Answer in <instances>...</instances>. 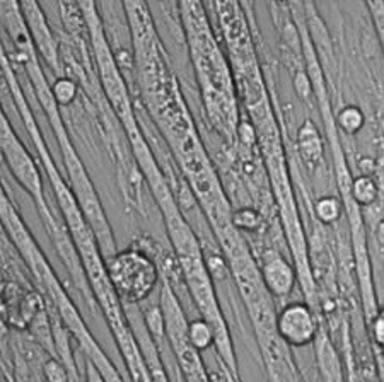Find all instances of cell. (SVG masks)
Listing matches in <instances>:
<instances>
[{
    "mask_svg": "<svg viewBox=\"0 0 384 382\" xmlns=\"http://www.w3.org/2000/svg\"><path fill=\"white\" fill-rule=\"evenodd\" d=\"M26 9V17H28L29 26H31V33H33V40L36 41L38 47H40V51L43 53L45 60L50 63L54 69H56V50L55 44L51 41L50 31H48L47 24H45L43 16L38 10L36 3H28V6H22Z\"/></svg>",
    "mask_w": 384,
    "mask_h": 382,
    "instance_id": "obj_6",
    "label": "cell"
},
{
    "mask_svg": "<svg viewBox=\"0 0 384 382\" xmlns=\"http://www.w3.org/2000/svg\"><path fill=\"white\" fill-rule=\"evenodd\" d=\"M316 217H318L321 222L325 224H333L340 219L342 213V201L338 200L333 194H326V197H321L314 205Z\"/></svg>",
    "mask_w": 384,
    "mask_h": 382,
    "instance_id": "obj_11",
    "label": "cell"
},
{
    "mask_svg": "<svg viewBox=\"0 0 384 382\" xmlns=\"http://www.w3.org/2000/svg\"><path fill=\"white\" fill-rule=\"evenodd\" d=\"M231 226L236 231H256L259 227V213L253 208H239L231 213Z\"/></svg>",
    "mask_w": 384,
    "mask_h": 382,
    "instance_id": "obj_14",
    "label": "cell"
},
{
    "mask_svg": "<svg viewBox=\"0 0 384 382\" xmlns=\"http://www.w3.org/2000/svg\"><path fill=\"white\" fill-rule=\"evenodd\" d=\"M378 185L371 176H359L352 181V197L359 207H371L378 200Z\"/></svg>",
    "mask_w": 384,
    "mask_h": 382,
    "instance_id": "obj_10",
    "label": "cell"
},
{
    "mask_svg": "<svg viewBox=\"0 0 384 382\" xmlns=\"http://www.w3.org/2000/svg\"><path fill=\"white\" fill-rule=\"evenodd\" d=\"M263 287L273 297H287L296 285V269L278 251H266L259 269Z\"/></svg>",
    "mask_w": 384,
    "mask_h": 382,
    "instance_id": "obj_5",
    "label": "cell"
},
{
    "mask_svg": "<svg viewBox=\"0 0 384 382\" xmlns=\"http://www.w3.org/2000/svg\"><path fill=\"white\" fill-rule=\"evenodd\" d=\"M188 340H190L191 347L197 348L198 351L209 350L214 342H216L214 326L205 317L191 321V323H188Z\"/></svg>",
    "mask_w": 384,
    "mask_h": 382,
    "instance_id": "obj_8",
    "label": "cell"
},
{
    "mask_svg": "<svg viewBox=\"0 0 384 382\" xmlns=\"http://www.w3.org/2000/svg\"><path fill=\"white\" fill-rule=\"evenodd\" d=\"M371 333L374 342L383 347L384 344V314L379 310L378 314L374 316V319L371 321Z\"/></svg>",
    "mask_w": 384,
    "mask_h": 382,
    "instance_id": "obj_16",
    "label": "cell"
},
{
    "mask_svg": "<svg viewBox=\"0 0 384 382\" xmlns=\"http://www.w3.org/2000/svg\"><path fill=\"white\" fill-rule=\"evenodd\" d=\"M43 374L45 379L48 381H67L69 379V372H67L65 365L62 362L55 360V358H50L43 365Z\"/></svg>",
    "mask_w": 384,
    "mask_h": 382,
    "instance_id": "obj_15",
    "label": "cell"
},
{
    "mask_svg": "<svg viewBox=\"0 0 384 382\" xmlns=\"http://www.w3.org/2000/svg\"><path fill=\"white\" fill-rule=\"evenodd\" d=\"M108 280L120 302L135 306L147 301L159 282V269L141 249L128 248L106 258Z\"/></svg>",
    "mask_w": 384,
    "mask_h": 382,
    "instance_id": "obj_2",
    "label": "cell"
},
{
    "mask_svg": "<svg viewBox=\"0 0 384 382\" xmlns=\"http://www.w3.org/2000/svg\"><path fill=\"white\" fill-rule=\"evenodd\" d=\"M319 326L306 302H291L275 317L277 336L289 347H306L314 342Z\"/></svg>",
    "mask_w": 384,
    "mask_h": 382,
    "instance_id": "obj_4",
    "label": "cell"
},
{
    "mask_svg": "<svg viewBox=\"0 0 384 382\" xmlns=\"http://www.w3.org/2000/svg\"><path fill=\"white\" fill-rule=\"evenodd\" d=\"M161 313L164 321V335L168 336L169 347L178 360L184 381H205L209 379L205 365H203L200 351L191 347L188 340V321L184 316L182 304L173 290L171 283L164 279L161 288Z\"/></svg>",
    "mask_w": 384,
    "mask_h": 382,
    "instance_id": "obj_3",
    "label": "cell"
},
{
    "mask_svg": "<svg viewBox=\"0 0 384 382\" xmlns=\"http://www.w3.org/2000/svg\"><path fill=\"white\" fill-rule=\"evenodd\" d=\"M77 91L79 88L72 78L60 77L54 84V88L50 89V94L54 97L56 106H69L77 97Z\"/></svg>",
    "mask_w": 384,
    "mask_h": 382,
    "instance_id": "obj_12",
    "label": "cell"
},
{
    "mask_svg": "<svg viewBox=\"0 0 384 382\" xmlns=\"http://www.w3.org/2000/svg\"><path fill=\"white\" fill-rule=\"evenodd\" d=\"M316 342V358H318L319 372H321L323 379L326 381H340L342 379V369L340 360H338V354L335 347L331 344L328 335L323 329H318L314 336Z\"/></svg>",
    "mask_w": 384,
    "mask_h": 382,
    "instance_id": "obj_7",
    "label": "cell"
},
{
    "mask_svg": "<svg viewBox=\"0 0 384 382\" xmlns=\"http://www.w3.org/2000/svg\"><path fill=\"white\" fill-rule=\"evenodd\" d=\"M364 113L360 111V108L357 106H345L344 110L338 113V123H340L342 130L347 135H355L360 132V128L364 126Z\"/></svg>",
    "mask_w": 384,
    "mask_h": 382,
    "instance_id": "obj_13",
    "label": "cell"
},
{
    "mask_svg": "<svg viewBox=\"0 0 384 382\" xmlns=\"http://www.w3.org/2000/svg\"><path fill=\"white\" fill-rule=\"evenodd\" d=\"M299 149L303 152V156L306 157L307 160H316L321 157L323 147L321 140H319V135L316 132V128L312 126L311 122H306L299 130Z\"/></svg>",
    "mask_w": 384,
    "mask_h": 382,
    "instance_id": "obj_9",
    "label": "cell"
},
{
    "mask_svg": "<svg viewBox=\"0 0 384 382\" xmlns=\"http://www.w3.org/2000/svg\"><path fill=\"white\" fill-rule=\"evenodd\" d=\"M183 9H186L183 13L184 22L210 119L225 137H234L238 130V111L227 63L210 33L200 3H184Z\"/></svg>",
    "mask_w": 384,
    "mask_h": 382,
    "instance_id": "obj_1",
    "label": "cell"
}]
</instances>
